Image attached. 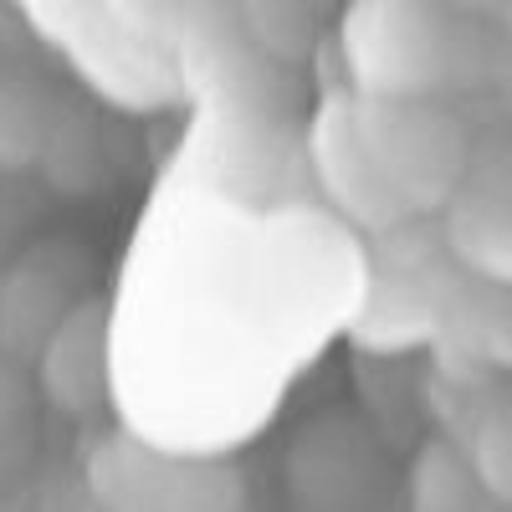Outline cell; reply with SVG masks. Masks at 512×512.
Masks as SVG:
<instances>
[{
  "label": "cell",
  "instance_id": "obj_3",
  "mask_svg": "<svg viewBox=\"0 0 512 512\" xmlns=\"http://www.w3.org/2000/svg\"><path fill=\"white\" fill-rule=\"evenodd\" d=\"M88 492L103 512H241V482L226 466L175 461L128 436L88 456Z\"/></svg>",
  "mask_w": 512,
  "mask_h": 512
},
{
  "label": "cell",
  "instance_id": "obj_4",
  "mask_svg": "<svg viewBox=\"0 0 512 512\" xmlns=\"http://www.w3.org/2000/svg\"><path fill=\"white\" fill-rule=\"evenodd\" d=\"M446 241L425 236L415 221L379 231L374 236V267H369V287H364V308L354 333L369 349L395 354L405 344L431 338V297H436V262H441Z\"/></svg>",
  "mask_w": 512,
  "mask_h": 512
},
{
  "label": "cell",
  "instance_id": "obj_6",
  "mask_svg": "<svg viewBox=\"0 0 512 512\" xmlns=\"http://www.w3.org/2000/svg\"><path fill=\"white\" fill-rule=\"evenodd\" d=\"M431 308V338L441 349L472 364H512V282L482 277L441 251Z\"/></svg>",
  "mask_w": 512,
  "mask_h": 512
},
{
  "label": "cell",
  "instance_id": "obj_8",
  "mask_svg": "<svg viewBox=\"0 0 512 512\" xmlns=\"http://www.w3.org/2000/svg\"><path fill=\"white\" fill-rule=\"evenodd\" d=\"M41 379L62 410H88L103 395V323L72 313L41 349Z\"/></svg>",
  "mask_w": 512,
  "mask_h": 512
},
{
  "label": "cell",
  "instance_id": "obj_13",
  "mask_svg": "<svg viewBox=\"0 0 512 512\" xmlns=\"http://www.w3.org/2000/svg\"><path fill=\"white\" fill-rule=\"evenodd\" d=\"M21 410H26V390H21V379H16V369H11V364H0V431H6L11 420H21Z\"/></svg>",
  "mask_w": 512,
  "mask_h": 512
},
{
  "label": "cell",
  "instance_id": "obj_7",
  "mask_svg": "<svg viewBox=\"0 0 512 512\" xmlns=\"http://www.w3.org/2000/svg\"><path fill=\"white\" fill-rule=\"evenodd\" d=\"M441 241L472 272L512 282V149L472 154L461 190L446 205Z\"/></svg>",
  "mask_w": 512,
  "mask_h": 512
},
{
  "label": "cell",
  "instance_id": "obj_2",
  "mask_svg": "<svg viewBox=\"0 0 512 512\" xmlns=\"http://www.w3.org/2000/svg\"><path fill=\"white\" fill-rule=\"evenodd\" d=\"M338 47L354 93L441 98L456 77V36L431 0H349Z\"/></svg>",
  "mask_w": 512,
  "mask_h": 512
},
{
  "label": "cell",
  "instance_id": "obj_1",
  "mask_svg": "<svg viewBox=\"0 0 512 512\" xmlns=\"http://www.w3.org/2000/svg\"><path fill=\"white\" fill-rule=\"evenodd\" d=\"M354 123L359 139L369 149V159L379 164L384 185L395 190V200L410 216H436L451 205V195L466 180L472 164V134L466 123L451 113V103L441 98H374V93H354Z\"/></svg>",
  "mask_w": 512,
  "mask_h": 512
},
{
  "label": "cell",
  "instance_id": "obj_10",
  "mask_svg": "<svg viewBox=\"0 0 512 512\" xmlns=\"http://www.w3.org/2000/svg\"><path fill=\"white\" fill-rule=\"evenodd\" d=\"M103 16L113 21V31L123 41H134L139 52H175L180 47V36L205 16V11H216L221 0H98Z\"/></svg>",
  "mask_w": 512,
  "mask_h": 512
},
{
  "label": "cell",
  "instance_id": "obj_11",
  "mask_svg": "<svg viewBox=\"0 0 512 512\" xmlns=\"http://www.w3.org/2000/svg\"><path fill=\"white\" fill-rule=\"evenodd\" d=\"M472 477L487 497L512 507V415H497L482 425V436L472 446Z\"/></svg>",
  "mask_w": 512,
  "mask_h": 512
},
{
  "label": "cell",
  "instance_id": "obj_9",
  "mask_svg": "<svg viewBox=\"0 0 512 512\" xmlns=\"http://www.w3.org/2000/svg\"><path fill=\"white\" fill-rule=\"evenodd\" d=\"M21 6L36 16V26H47L88 67H98V77H108V67L118 72V67H139V57H154L113 31V21L103 16L98 0H21Z\"/></svg>",
  "mask_w": 512,
  "mask_h": 512
},
{
  "label": "cell",
  "instance_id": "obj_5",
  "mask_svg": "<svg viewBox=\"0 0 512 512\" xmlns=\"http://www.w3.org/2000/svg\"><path fill=\"white\" fill-rule=\"evenodd\" d=\"M308 164H313V180L323 190V200L344 216L349 226L379 236V231H395L405 221H415L410 210L395 200V190L384 185L379 164L369 159L364 139H359V123H354V98L349 93H328L308 123Z\"/></svg>",
  "mask_w": 512,
  "mask_h": 512
},
{
  "label": "cell",
  "instance_id": "obj_12",
  "mask_svg": "<svg viewBox=\"0 0 512 512\" xmlns=\"http://www.w3.org/2000/svg\"><path fill=\"white\" fill-rule=\"evenodd\" d=\"M41 154V108L26 93H0V164H26Z\"/></svg>",
  "mask_w": 512,
  "mask_h": 512
}]
</instances>
